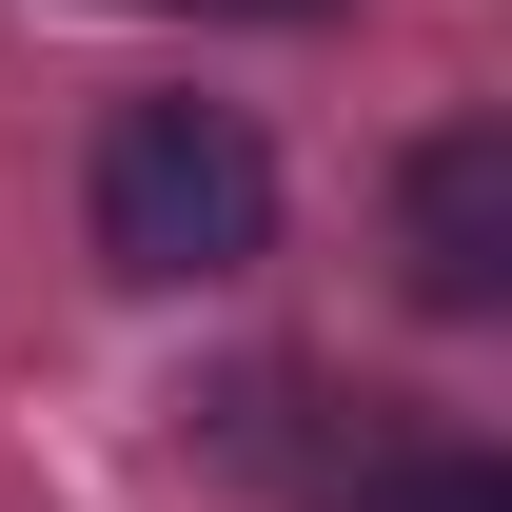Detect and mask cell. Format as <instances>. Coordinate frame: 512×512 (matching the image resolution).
<instances>
[{"label": "cell", "mask_w": 512, "mask_h": 512, "mask_svg": "<svg viewBox=\"0 0 512 512\" xmlns=\"http://www.w3.org/2000/svg\"><path fill=\"white\" fill-rule=\"evenodd\" d=\"M394 276L434 316H493L512 296V119H434L414 178H394Z\"/></svg>", "instance_id": "cell-2"}, {"label": "cell", "mask_w": 512, "mask_h": 512, "mask_svg": "<svg viewBox=\"0 0 512 512\" xmlns=\"http://www.w3.org/2000/svg\"><path fill=\"white\" fill-rule=\"evenodd\" d=\"M178 20H335V0H178Z\"/></svg>", "instance_id": "cell-4"}, {"label": "cell", "mask_w": 512, "mask_h": 512, "mask_svg": "<svg viewBox=\"0 0 512 512\" xmlns=\"http://www.w3.org/2000/svg\"><path fill=\"white\" fill-rule=\"evenodd\" d=\"M99 256L138 296H217L276 256V138L237 99H119L99 119Z\"/></svg>", "instance_id": "cell-1"}, {"label": "cell", "mask_w": 512, "mask_h": 512, "mask_svg": "<svg viewBox=\"0 0 512 512\" xmlns=\"http://www.w3.org/2000/svg\"><path fill=\"white\" fill-rule=\"evenodd\" d=\"M316 512H512V473H493V453H453V434H394V453H335Z\"/></svg>", "instance_id": "cell-3"}]
</instances>
